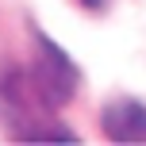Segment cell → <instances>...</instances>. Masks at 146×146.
<instances>
[{
	"instance_id": "1",
	"label": "cell",
	"mask_w": 146,
	"mask_h": 146,
	"mask_svg": "<svg viewBox=\"0 0 146 146\" xmlns=\"http://www.w3.org/2000/svg\"><path fill=\"white\" fill-rule=\"evenodd\" d=\"M31 81L35 88L42 92V100L50 108H62L77 96V85H81V69L73 66V58L62 50L58 42L35 31V66H31Z\"/></svg>"
},
{
	"instance_id": "2",
	"label": "cell",
	"mask_w": 146,
	"mask_h": 146,
	"mask_svg": "<svg viewBox=\"0 0 146 146\" xmlns=\"http://www.w3.org/2000/svg\"><path fill=\"white\" fill-rule=\"evenodd\" d=\"M100 123L111 142H146V104L131 100V96H119L104 108Z\"/></svg>"
},
{
	"instance_id": "3",
	"label": "cell",
	"mask_w": 146,
	"mask_h": 146,
	"mask_svg": "<svg viewBox=\"0 0 146 146\" xmlns=\"http://www.w3.org/2000/svg\"><path fill=\"white\" fill-rule=\"evenodd\" d=\"M81 4H85V8H92V12H100V8L108 4V0H81Z\"/></svg>"
}]
</instances>
